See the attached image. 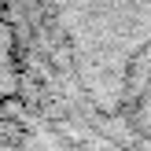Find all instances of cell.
I'll return each mask as SVG.
<instances>
[{"mask_svg": "<svg viewBox=\"0 0 151 151\" xmlns=\"http://www.w3.org/2000/svg\"><path fill=\"white\" fill-rule=\"evenodd\" d=\"M81 92L151 137V0H48Z\"/></svg>", "mask_w": 151, "mask_h": 151, "instance_id": "6da1fadb", "label": "cell"}]
</instances>
